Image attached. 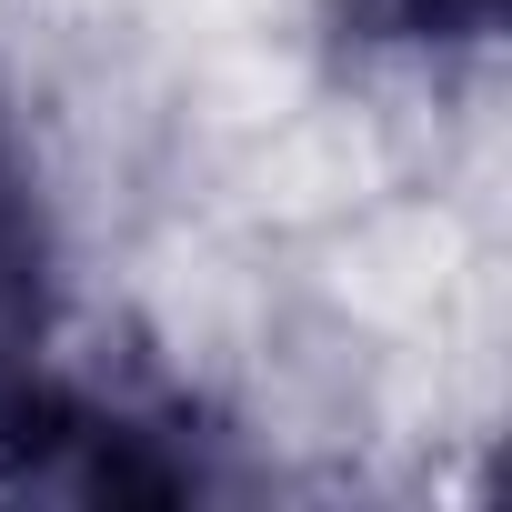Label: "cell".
Instances as JSON below:
<instances>
[{
  "instance_id": "6da1fadb",
  "label": "cell",
  "mask_w": 512,
  "mask_h": 512,
  "mask_svg": "<svg viewBox=\"0 0 512 512\" xmlns=\"http://www.w3.org/2000/svg\"><path fill=\"white\" fill-rule=\"evenodd\" d=\"M221 482L201 422L181 402L111 392L71 372L61 352L0 392V492H41V502H201Z\"/></svg>"
},
{
  "instance_id": "7a4b0ae2",
  "label": "cell",
  "mask_w": 512,
  "mask_h": 512,
  "mask_svg": "<svg viewBox=\"0 0 512 512\" xmlns=\"http://www.w3.org/2000/svg\"><path fill=\"white\" fill-rule=\"evenodd\" d=\"M51 352H61V221L41 151L0 91V392H21Z\"/></svg>"
},
{
  "instance_id": "3957f363",
  "label": "cell",
  "mask_w": 512,
  "mask_h": 512,
  "mask_svg": "<svg viewBox=\"0 0 512 512\" xmlns=\"http://www.w3.org/2000/svg\"><path fill=\"white\" fill-rule=\"evenodd\" d=\"M362 21L402 51H472V41H492L502 0H362Z\"/></svg>"
}]
</instances>
